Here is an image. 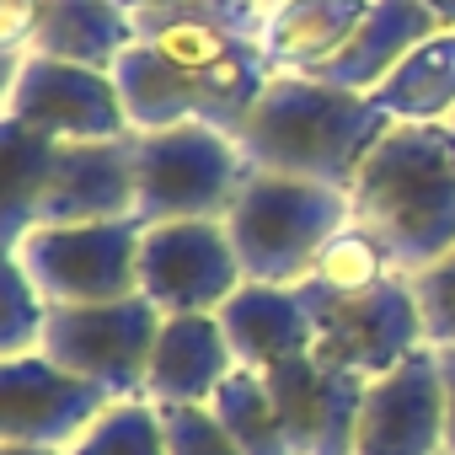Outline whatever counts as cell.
Listing matches in <instances>:
<instances>
[{
    "label": "cell",
    "instance_id": "cell-26",
    "mask_svg": "<svg viewBox=\"0 0 455 455\" xmlns=\"http://www.w3.org/2000/svg\"><path fill=\"white\" fill-rule=\"evenodd\" d=\"M412 284V300H418V316H423V343L428 348H455V247L428 263L423 274L407 279Z\"/></svg>",
    "mask_w": 455,
    "mask_h": 455
},
{
    "label": "cell",
    "instance_id": "cell-12",
    "mask_svg": "<svg viewBox=\"0 0 455 455\" xmlns=\"http://www.w3.org/2000/svg\"><path fill=\"white\" fill-rule=\"evenodd\" d=\"M354 455H444V370L439 348L407 354L364 386Z\"/></svg>",
    "mask_w": 455,
    "mask_h": 455
},
{
    "label": "cell",
    "instance_id": "cell-4",
    "mask_svg": "<svg viewBox=\"0 0 455 455\" xmlns=\"http://www.w3.org/2000/svg\"><path fill=\"white\" fill-rule=\"evenodd\" d=\"M279 70L263 60V49H247L225 65L188 70L161 60L150 44H129V54L113 65V86L124 97L129 129H177V124H204L220 134H242L252 108L263 102L268 81Z\"/></svg>",
    "mask_w": 455,
    "mask_h": 455
},
{
    "label": "cell",
    "instance_id": "cell-15",
    "mask_svg": "<svg viewBox=\"0 0 455 455\" xmlns=\"http://www.w3.org/2000/svg\"><path fill=\"white\" fill-rule=\"evenodd\" d=\"M242 370L231 338H225L220 316H166L161 322V343L150 354V380H145V402L156 407H209L214 391Z\"/></svg>",
    "mask_w": 455,
    "mask_h": 455
},
{
    "label": "cell",
    "instance_id": "cell-10",
    "mask_svg": "<svg viewBox=\"0 0 455 455\" xmlns=\"http://www.w3.org/2000/svg\"><path fill=\"white\" fill-rule=\"evenodd\" d=\"M247 284L225 220H166L140 236V295L161 316L220 311Z\"/></svg>",
    "mask_w": 455,
    "mask_h": 455
},
{
    "label": "cell",
    "instance_id": "cell-16",
    "mask_svg": "<svg viewBox=\"0 0 455 455\" xmlns=\"http://www.w3.org/2000/svg\"><path fill=\"white\" fill-rule=\"evenodd\" d=\"M214 316H220L225 338H231L242 370H252V375H274L279 364L316 348L300 295L279 290V284H242Z\"/></svg>",
    "mask_w": 455,
    "mask_h": 455
},
{
    "label": "cell",
    "instance_id": "cell-29",
    "mask_svg": "<svg viewBox=\"0 0 455 455\" xmlns=\"http://www.w3.org/2000/svg\"><path fill=\"white\" fill-rule=\"evenodd\" d=\"M439 370H444V455H455V348L439 354Z\"/></svg>",
    "mask_w": 455,
    "mask_h": 455
},
{
    "label": "cell",
    "instance_id": "cell-22",
    "mask_svg": "<svg viewBox=\"0 0 455 455\" xmlns=\"http://www.w3.org/2000/svg\"><path fill=\"white\" fill-rule=\"evenodd\" d=\"M209 407H214V418L225 428H231V439H236L242 455H295V439H290L284 412H279V402H274V391H268L263 375L236 370L231 380L214 391Z\"/></svg>",
    "mask_w": 455,
    "mask_h": 455
},
{
    "label": "cell",
    "instance_id": "cell-27",
    "mask_svg": "<svg viewBox=\"0 0 455 455\" xmlns=\"http://www.w3.org/2000/svg\"><path fill=\"white\" fill-rule=\"evenodd\" d=\"M166 455H242L214 407H161Z\"/></svg>",
    "mask_w": 455,
    "mask_h": 455
},
{
    "label": "cell",
    "instance_id": "cell-23",
    "mask_svg": "<svg viewBox=\"0 0 455 455\" xmlns=\"http://www.w3.org/2000/svg\"><path fill=\"white\" fill-rule=\"evenodd\" d=\"M311 279L322 290H338V295H364V290H380L386 279H396V258H391V247L370 231V225L348 220L343 231L316 252Z\"/></svg>",
    "mask_w": 455,
    "mask_h": 455
},
{
    "label": "cell",
    "instance_id": "cell-17",
    "mask_svg": "<svg viewBox=\"0 0 455 455\" xmlns=\"http://www.w3.org/2000/svg\"><path fill=\"white\" fill-rule=\"evenodd\" d=\"M439 22L428 17L423 0H370L364 22L354 28V38L316 70V81L343 86V92H375L423 38H434Z\"/></svg>",
    "mask_w": 455,
    "mask_h": 455
},
{
    "label": "cell",
    "instance_id": "cell-2",
    "mask_svg": "<svg viewBox=\"0 0 455 455\" xmlns=\"http://www.w3.org/2000/svg\"><path fill=\"white\" fill-rule=\"evenodd\" d=\"M386 129L391 118L364 92H343L316 76H274L236 145L258 172L306 177L348 193Z\"/></svg>",
    "mask_w": 455,
    "mask_h": 455
},
{
    "label": "cell",
    "instance_id": "cell-14",
    "mask_svg": "<svg viewBox=\"0 0 455 455\" xmlns=\"http://www.w3.org/2000/svg\"><path fill=\"white\" fill-rule=\"evenodd\" d=\"M92 220H134V134L60 145L38 204V225H92Z\"/></svg>",
    "mask_w": 455,
    "mask_h": 455
},
{
    "label": "cell",
    "instance_id": "cell-31",
    "mask_svg": "<svg viewBox=\"0 0 455 455\" xmlns=\"http://www.w3.org/2000/svg\"><path fill=\"white\" fill-rule=\"evenodd\" d=\"M423 6H428V17H434L439 28H450V33H455V0H423Z\"/></svg>",
    "mask_w": 455,
    "mask_h": 455
},
{
    "label": "cell",
    "instance_id": "cell-1",
    "mask_svg": "<svg viewBox=\"0 0 455 455\" xmlns=\"http://www.w3.org/2000/svg\"><path fill=\"white\" fill-rule=\"evenodd\" d=\"M354 220L391 247L396 274H423L455 247V124H391L348 188Z\"/></svg>",
    "mask_w": 455,
    "mask_h": 455
},
{
    "label": "cell",
    "instance_id": "cell-5",
    "mask_svg": "<svg viewBox=\"0 0 455 455\" xmlns=\"http://www.w3.org/2000/svg\"><path fill=\"white\" fill-rule=\"evenodd\" d=\"M252 177L236 134H220L204 124L177 129H134V220H225Z\"/></svg>",
    "mask_w": 455,
    "mask_h": 455
},
{
    "label": "cell",
    "instance_id": "cell-8",
    "mask_svg": "<svg viewBox=\"0 0 455 455\" xmlns=\"http://www.w3.org/2000/svg\"><path fill=\"white\" fill-rule=\"evenodd\" d=\"M140 220H92V225H38L17 258L49 306H102L140 295Z\"/></svg>",
    "mask_w": 455,
    "mask_h": 455
},
{
    "label": "cell",
    "instance_id": "cell-25",
    "mask_svg": "<svg viewBox=\"0 0 455 455\" xmlns=\"http://www.w3.org/2000/svg\"><path fill=\"white\" fill-rule=\"evenodd\" d=\"M44 322H49V300L38 295L28 268L17 258H0V359L38 354Z\"/></svg>",
    "mask_w": 455,
    "mask_h": 455
},
{
    "label": "cell",
    "instance_id": "cell-9",
    "mask_svg": "<svg viewBox=\"0 0 455 455\" xmlns=\"http://www.w3.org/2000/svg\"><path fill=\"white\" fill-rule=\"evenodd\" d=\"M295 295L311 316L316 354L359 380H380L386 370H396L407 354L423 348V316H418L407 274H396L364 295H338V290H322L316 279H306V284H295Z\"/></svg>",
    "mask_w": 455,
    "mask_h": 455
},
{
    "label": "cell",
    "instance_id": "cell-33",
    "mask_svg": "<svg viewBox=\"0 0 455 455\" xmlns=\"http://www.w3.org/2000/svg\"><path fill=\"white\" fill-rule=\"evenodd\" d=\"M263 6H274V0H263Z\"/></svg>",
    "mask_w": 455,
    "mask_h": 455
},
{
    "label": "cell",
    "instance_id": "cell-7",
    "mask_svg": "<svg viewBox=\"0 0 455 455\" xmlns=\"http://www.w3.org/2000/svg\"><path fill=\"white\" fill-rule=\"evenodd\" d=\"M161 322L166 316L145 295L102 306H49L38 354L102 386L113 402H140L150 380V354L161 343Z\"/></svg>",
    "mask_w": 455,
    "mask_h": 455
},
{
    "label": "cell",
    "instance_id": "cell-18",
    "mask_svg": "<svg viewBox=\"0 0 455 455\" xmlns=\"http://www.w3.org/2000/svg\"><path fill=\"white\" fill-rule=\"evenodd\" d=\"M370 0H274L263 6L258 49L279 76H316L364 22Z\"/></svg>",
    "mask_w": 455,
    "mask_h": 455
},
{
    "label": "cell",
    "instance_id": "cell-24",
    "mask_svg": "<svg viewBox=\"0 0 455 455\" xmlns=\"http://www.w3.org/2000/svg\"><path fill=\"white\" fill-rule=\"evenodd\" d=\"M65 455H166L161 407L156 402H113Z\"/></svg>",
    "mask_w": 455,
    "mask_h": 455
},
{
    "label": "cell",
    "instance_id": "cell-28",
    "mask_svg": "<svg viewBox=\"0 0 455 455\" xmlns=\"http://www.w3.org/2000/svg\"><path fill=\"white\" fill-rule=\"evenodd\" d=\"M38 17H44V0H0V49L33 54Z\"/></svg>",
    "mask_w": 455,
    "mask_h": 455
},
{
    "label": "cell",
    "instance_id": "cell-13",
    "mask_svg": "<svg viewBox=\"0 0 455 455\" xmlns=\"http://www.w3.org/2000/svg\"><path fill=\"white\" fill-rule=\"evenodd\" d=\"M279 412H284V428L295 439V455H354V434H359V402H364V386L359 375L327 364L316 348L279 364L274 375H263Z\"/></svg>",
    "mask_w": 455,
    "mask_h": 455
},
{
    "label": "cell",
    "instance_id": "cell-21",
    "mask_svg": "<svg viewBox=\"0 0 455 455\" xmlns=\"http://www.w3.org/2000/svg\"><path fill=\"white\" fill-rule=\"evenodd\" d=\"M0 145H6V204H0V252H17L28 231H38V204L54 172L60 145L0 118Z\"/></svg>",
    "mask_w": 455,
    "mask_h": 455
},
{
    "label": "cell",
    "instance_id": "cell-19",
    "mask_svg": "<svg viewBox=\"0 0 455 455\" xmlns=\"http://www.w3.org/2000/svg\"><path fill=\"white\" fill-rule=\"evenodd\" d=\"M129 44H134V17L118 0H44V17L33 33V54L92 65L108 76L129 54Z\"/></svg>",
    "mask_w": 455,
    "mask_h": 455
},
{
    "label": "cell",
    "instance_id": "cell-6",
    "mask_svg": "<svg viewBox=\"0 0 455 455\" xmlns=\"http://www.w3.org/2000/svg\"><path fill=\"white\" fill-rule=\"evenodd\" d=\"M0 118L22 124L54 145L134 134L108 70L49 60V54H22V49H0Z\"/></svg>",
    "mask_w": 455,
    "mask_h": 455
},
{
    "label": "cell",
    "instance_id": "cell-30",
    "mask_svg": "<svg viewBox=\"0 0 455 455\" xmlns=\"http://www.w3.org/2000/svg\"><path fill=\"white\" fill-rule=\"evenodd\" d=\"M118 6L134 17V12H150V6H182V0H118ZM214 6H236V12H263V0H214Z\"/></svg>",
    "mask_w": 455,
    "mask_h": 455
},
{
    "label": "cell",
    "instance_id": "cell-11",
    "mask_svg": "<svg viewBox=\"0 0 455 455\" xmlns=\"http://www.w3.org/2000/svg\"><path fill=\"white\" fill-rule=\"evenodd\" d=\"M108 407H113V396L102 386L60 370L44 354L0 359V439L70 450Z\"/></svg>",
    "mask_w": 455,
    "mask_h": 455
},
{
    "label": "cell",
    "instance_id": "cell-20",
    "mask_svg": "<svg viewBox=\"0 0 455 455\" xmlns=\"http://www.w3.org/2000/svg\"><path fill=\"white\" fill-rule=\"evenodd\" d=\"M370 102L391 124H455V33L439 28L423 38L375 92Z\"/></svg>",
    "mask_w": 455,
    "mask_h": 455
},
{
    "label": "cell",
    "instance_id": "cell-32",
    "mask_svg": "<svg viewBox=\"0 0 455 455\" xmlns=\"http://www.w3.org/2000/svg\"><path fill=\"white\" fill-rule=\"evenodd\" d=\"M0 455H65V450H44V444H17V439H0Z\"/></svg>",
    "mask_w": 455,
    "mask_h": 455
},
{
    "label": "cell",
    "instance_id": "cell-3",
    "mask_svg": "<svg viewBox=\"0 0 455 455\" xmlns=\"http://www.w3.org/2000/svg\"><path fill=\"white\" fill-rule=\"evenodd\" d=\"M354 220V204L343 188L306 182V177H279L258 172L242 182L225 231L236 242V258L247 268V284H279L295 290L311 279L316 252Z\"/></svg>",
    "mask_w": 455,
    "mask_h": 455
}]
</instances>
